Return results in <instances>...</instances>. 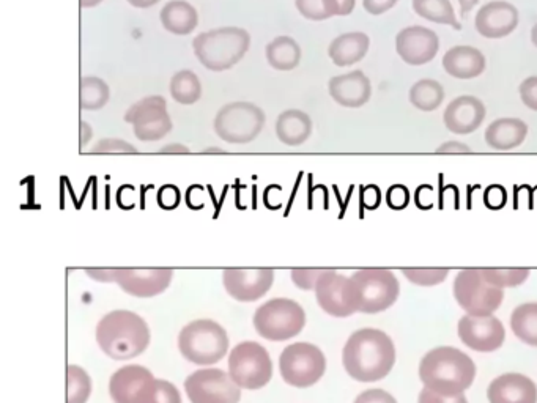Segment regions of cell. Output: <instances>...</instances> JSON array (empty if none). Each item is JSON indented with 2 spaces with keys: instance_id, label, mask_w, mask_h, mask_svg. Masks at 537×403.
<instances>
[{
  "instance_id": "obj_52",
  "label": "cell",
  "mask_w": 537,
  "mask_h": 403,
  "mask_svg": "<svg viewBox=\"0 0 537 403\" xmlns=\"http://www.w3.org/2000/svg\"><path fill=\"white\" fill-rule=\"evenodd\" d=\"M79 137H81V148L86 147L87 144H89L90 139H92L93 131L92 126H90V123L84 122V120H81V123H79Z\"/></svg>"
},
{
  "instance_id": "obj_34",
  "label": "cell",
  "mask_w": 537,
  "mask_h": 403,
  "mask_svg": "<svg viewBox=\"0 0 537 403\" xmlns=\"http://www.w3.org/2000/svg\"><path fill=\"white\" fill-rule=\"evenodd\" d=\"M171 95L177 103L191 106L202 98V82L194 71L182 70L171 79Z\"/></svg>"
},
{
  "instance_id": "obj_19",
  "label": "cell",
  "mask_w": 537,
  "mask_h": 403,
  "mask_svg": "<svg viewBox=\"0 0 537 403\" xmlns=\"http://www.w3.org/2000/svg\"><path fill=\"white\" fill-rule=\"evenodd\" d=\"M475 26L482 37L500 40L519 26V10L504 0H493L479 10Z\"/></svg>"
},
{
  "instance_id": "obj_39",
  "label": "cell",
  "mask_w": 537,
  "mask_h": 403,
  "mask_svg": "<svg viewBox=\"0 0 537 403\" xmlns=\"http://www.w3.org/2000/svg\"><path fill=\"white\" fill-rule=\"evenodd\" d=\"M405 278L419 287H434L445 282L449 276L448 268H404Z\"/></svg>"
},
{
  "instance_id": "obj_43",
  "label": "cell",
  "mask_w": 537,
  "mask_h": 403,
  "mask_svg": "<svg viewBox=\"0 0 537 403\" xmlns=\"http://www.w3.org/2000/svg\"><path fill=\"white\" fill-rule=\"evenodd\" d=\"M520 100L523 101L526 108L537 112V76H530L520 84Z\"/></svg>"
},
{
  "instance_id": "obj_1",
  "label": "cell",
  "mask_w": 537,
  "mask_h": 403,
  "mask_svg": "<svg viewBox=\"0 0 537 403\" xmlns=\"http://www.w3.org/2000/svg\"><path fill=\"white\" fill-rule=\"evenodd\" d=\"M396 347L385 331L363 328L349 337L342 352V364L353 380L380 381L396 364Z\"/></svg>"
},
{
  "instance_id": "obj_4",
  "label": "cell",
  "mask_w": 537,
  "mask_h": 403,
  "mask_svg": "<svg viewBox=\"0 0 537 403\" xmlns=\"http://www.w3.org/2000/svg\"><path fill=\"white\" fill-rule=\"evenodd\" d=\"M251 46V35L241 27H219L197 35L193 41L197 60L210 71L235 67Z\"/></svg>"
},
{
  "instance_id": "obj_11",
  "label": "cell",
  "mask_w": 537,
  "mask_h": 403,
  "mask_svg": "<svg viewBox=\"0 0 537 403\" xmlns=\"http://www.w3.org/2000/svg\"><path fill=\"white\" fill-rule=\"evenodd\" d=\"M454 298L467 315L487 317L500 309L504 290L487 284L481 270H462L454 281Z\"/></svg>"
},
{
  "instance_id": "obj_6",
  "label": "cell",
  "mask_w": 537,
  "mask_h": 403,
  "mask_svg": "<svg viewBox=\"0 0 537 403\" xmlns=\"http://www.w3.org/2000/svg\"><path fill=\"white\" fill-rule=\"evenodd\" d=\"M306 325V312L297 301L275 298L262 304L254 315V326L260 337L271 342L289 341Z\"/></svg>"
},
{
  "instance_id": "obj_47",
  "label": "cell",
  "mask_w": 537,
  "mask_h": 403,
  "mask_svg": "<svg viewBox=\"0 0 537 403\" xmlns=\"http://www.w3.org/2000/svg\"><path fill=\"white\" fill-rule=\"evenodd\" d=\"M158 202H160L161 207L166 208V210H172V208L177 207L178 202H180V194H178V188L175 186H163L158 193Z\"/></svg>"
},
{
  "instance_id": "obj_48",
  "label": "cell",
  "mask_w": 537,
  "mask_h": 403,
  "mask_svg": "<svg viewBox=\"0 0 537 403\" xmlns=\"http://www.w3.org/2000/svg\"><path fill=\"white\" fill-rule=\"evenodd\" d=\"M399 0H363V7L369 15H383L396 7Z\"/></svg>"
},
{
  "instance_id": "obj_21",
  "label": "cell",
  "mask_w": 537,
  "mask_h": 403,
  "mask_svg": "<svg viewBox=\"0 0 537 403\" xmlns=\"http://www.w3.org/2000/svg\"><path fill=\"white\" fill-rule=\"evenodd\" d=\"M331 98L344 108H361L372 97L371 79L361 70L334 76L328 82Z\"/></svg>"
},
{
  "instance_id": "obj_3",
  "label": "cell",
  "mask_w": 537,
  "mask_h": 403,
  "mask_svg": "<svg viewBox=\"0 0 537 403\" xmlns=\"http://www.w3.org/2000/svg\"><path fill=\"white\" fill-rule=\"evenodd\" d=\"M150 328L141 315L114 311L104 315L97 325V344L101 352L115 361L142 355L150 345Z\"/></svg>"
},
{
  "instance_id": "obj_31",
  "label": "cell",
  "mask_w": 537,
  "mask_h": 403,
  "mask_svg": "<svg viewBox=\"0 0 537 403\" xmlns=\"http://www.w3.org/2000/svg\"><path fill=\"white\" fill-rule=\"evenodd\" d=\"M408 100L419 111H437L445 101V89L435 79H421L410 89Z\"/></svg>"
},
{
  "instance_id": "obj_9",
  "label": "cell",
  "mask_w": 537,
  "mask_h": 403,
  "mask_svg": "<svg viewBox=\"0 0 537 403\" xmlns=\"http://www.w3.org/2000/svg\"><path fill=\"white\" fill-rule=\"evenodd\" d=\"M229 374L241 389L265 388L273 377V363L267 348L252 341L238 344L230 352Z\"/></svg>"
},
{
  "instance_id": "obj_5",
  "label": "cell",
  "mask_w": 537,
  "mask_h": 403,
  "mask_svg": "<svg viewBox=\"0 0 537 403\" xmlns=\"http://www.w3.org/2000/svg\"><path fill=\"white\" fill-rule=\"evenodd\" d=\"M178 348L189 363L213 366L227 355L229 336L215 320H194L180 331Z\"/></svg>"
},
{
  "instance_id": "obj_56",
  "label": "cell",
  "mask_w": 537,
  "mask_h": 403,
  "mask_svg": "<svg viewBox=\"0 0 537 403\" xmlns=\"http://www.w3.org/2000/svg\"><path fill=\"white\" fill-rule=\"evenodd\" d=\"M161 0H128V4L136 8H150L153 5L160 4Z\"/></svg>"
},
{
  "instance_id": "obj_7",
  "label": "cell",
  "mask_w": 537,
  "mask_h": 403,
  "mask_svg": "<svg viewBox=\"0 0 537 403\" xmlns=\"http://www.w3.org/2000/svg\"><path fill=\"white\" fill-rule=\"evenodd\" d=\"M358 312L378 314L394 306L399 300L400 284L396 274L385 268H366L352 276Z\"/></svg>"
},
{
  "instance_id": "obj_35",
  "label": "cell",
  "mask_w": 537,
  "mask_h": 403,
  "mask_svg": "<svg viewBox=\"0 0 537 403\" xmlns=\"http://www.w3.org/2000/svg\"><path fill=\"white\" fill-rule=\"evenodd\" d=\"M134 403H182V396L169 381L153 377L139 391Z\"/></svg>"
},
{
  "instance_id": "obj_42",
  "label": "cell",
  "mask_w": 537,
  "mask_h": 403,
  "mask_svg": "<svg viewBox=\"0 0 537 403\" xmlns=\"http://www.w3.org/2000/svg\"><path fill=\"white\" fill-rule=\"evenodd\" d=\"M326 270H292L293 284L301 290H315Z\"/></svg>"
},
{
  "instance_id": "obj_2",
  "label": "cell",
  "mask_w": 537,
  "mask_h": 403,
  "mask_svg": "<svg viewBox=\"0 0 537 403\" xmlns=\"http://www.w3.org/2000/svg\"><path fill=\"white\" fill-rule=\"evenodd\" d=\"M419 378L424 388L440 396L456 397L475 383L476 364L459 348L437 347L421 359Z\"/></svg>"
},
{
  "instance_id": "obj_17",
  "label": "cell",
  "mask_w": 537,
  "mask_h": 403,
  "mask_svg": "<svg viewBox=\"0 0 537 403\" xmlns=\"http://www.w3.org/2000/svg\"><path fill=\"white\" fill-rule=\"evenodd\" d=\"M275 281V271L270 268L254 270H226L223 284L226 292L240 303H252L267 295Z\"/></svg>"
},
{
  "instance_id": "obj_8",
  "label": "cell",
  "mask_w": 537,
  "mask_h": 403,
  "mask_svg": "<svg viewBox=\"0 0 537 403\" xmlns=\"http://www.w3.org/2000/svg\"><path fill=\"white\" fill-rule=\"evenodd\" d=\"M213 126L219 139L229 144H249L262 133L265 112L248 101H235L219 109Z\"/></svg>"
},
{
  "instance_id": "obj_57",
  "label": "cell",
  "mask_w": 537,
  "mask_h": 403,
  "mask_svg": "<svg viewBox=\"0 0 537 403\" xmlns=\"http://www.w3.org/2000/svg\"><path fill=\"white\" fill-rule=\"evenodd\" d=\"M103 0H79V4H81L82 8H93L97 7V5H100Z\"/></svg>"
},
{
  "instance_id": "obj_53",
  "label": "cell",
  "mask_w": 537,
  "mask_h": 403,
  "mask_svg": "<svg viewBox=\"0 0 537 403\" xmlns=\"http://www.w3.org/2000/svg\"><path fill=\"white\" fill-rule=\"evenodd\" d=\"M356 0H336L338 16H349L355 10Z\"/></svg>"
},
{
  "instance_id": "obj_46",
  "label": "cell",
  "mask_w": 537,
  "mask_h": 403,
  "mask_svg": "<svg viewBox=\"0 0 537 403\" xmlns=\"http://www.w3.org/2000/svg\"><path fill=\"white\" fill-rule=\"evenodd\" d=\"M418 403H468V400L463 394L456 397H445L424 388L423 391L419 392Z\"/></svg>"
},
{
  "instance_id": "obj_36",
  "label": "cell",
  "mask_w": 537,
  "mask_h": 403,
  "mask_svg": "<svg viewBox=\"0 0 537 403\" xmlns=\"http://www.w3.org/2000/svg\"><path fill=\"white\" fill-rule=\"evenodd\" d=\"M528 268H482L481 276L487 284L495 285L498 289H512L525 284L530 278Z\"/></svg>"
},
{
  "instance_id": "obj_20",
  "label": "cell",
  "mask_w": 537,
  "mask_h": 403,
  "mask_svg": "<svg viewBox=\"0 0 537 403\" xmlns=\"http://www.w3.org/2000/svg\"><path fill=\"white\" fill-rule=\"evenodd\" d=\"M486 104L479 98L471 95L452 100L443 114V122L451 133L465 136V134L475 133L479 126L486 120Z\"/></svg>"
},
{
  "instance_id": "obj_49",
  "label": "cell",
  "mask_w": 537,
  "mask_h": 403,
  "mask_svg": "<svg viewBox=\"0 0 537 403\" xmlns=\"http://www.w3.org/2000/svg\"><path fill=\"white\" fill-rule=\"evenodd\" d=\"M361 200H363L364 207L369 208V210H375L382 202V191L378 186H367L361 193Z\"/></svg>"
},
{
  "instance_id": "obj_59",
  "label": "cell",
  "mask_w": 537,
  "mask_h": 403,
  "mask_svg": "<svg viewBox=\"0 0 537 403\" xmlns=\"http://www.w3.org/2000/svg\"><path fill=\"white\" fill-rule=\"evenodd\" d=\"M205 153H224L223 150H219V148H210V150H207Z\"/></svg>"
},
{
  "instance_id": "obj_10",
  "label": "cell",
  "mask_w": 537,
  "mask_h": 403,
  "mask_svg": "<svg viewBox=\"0 0 537 403\" xmlns=\"http://www.w3.org/2000/svg\"><path fill=\"white\" fill-rule=\"evenodd\" d=\"M279 369L287 385L311 388L325 375L326 358L314 344L297 342L284 348L279 358Z\"/></svg>"
},
{
  "instance_id": "obj_37",
  "label": "cell",
  "mask_w": 537,
  "mask_h": 403,
  "mask_svg": "<svg viewBox=\"0 0 537 403\" xmlns=\"http://www.w3.org/2000/svg\"><path fill=\"white\" fill-rule=\"evenodd\" d=\"M67 403H87L92 394V380L82 367L70 364L67 367Z\"/></svg>"
},
{
  "instance_id": "obj_22",
  "label": "cell",
  "mask_w": 537,
  "mask_h": 403,
  "mask_svg": "<svg viewBox=\"0 0 537 403\" xmlns=\"http://www.w3.org/2000/svg\"><path fill=\"white\" fill-rule=\"evenodd\" d=\"M490 403H537V386L522 374H504L487 389Z\"/></svg>"
},
{
  "instance_id": "obj_14",
  "label": "cell",
  "mask_w": 537,
  "mask_h": 403,
  "mask_svg": "<svg viewBox=\"0 0 537 403\" xmlns=\"http://www.w3.org/2000/svg\"><path fill=\"white\" fill-rule=\"evenodd\" d=\"M317 303L331 317L345 318L358 312L352 278L334 270H326L315 287Z\"/></svg>"
},
{
  "instance_id": "obj_28",
  "label": "cell",
  "mask_w": 537,
  "mask_h": 403,
  "mask_svg": "<svg viewBox=\"0 0 537 403\" xmlns=\"http://www.w3.org/2000/svg\"><path fill=\"white\" fill-rule=\"evenodd\" d=\"M161 24L167 32L174 35L193 34L199 24V13L186 0H171L160 13Z\"/></svg>"
},
{
  "instance_id": "obj_26",
  "label": "cell",
  "mask_w": 537,
  "mask_h": 403,
  "mask_svg": "<svg viewBox=\"0 0 537 403\" xmlns=\"http://www.w3.org/2000/svg\"><path fill=\"white\" fill-rule=\"evenodd\" d=\"M528 136V125L520 119H498L487 126V145L498 152L520 147Z\"/></svg>"
},
{
  "instance_id": "obj_18",
  "label": "cell",
  "mask_w": 537,
  "mask_h": 403,
  "mask_svg": "<svg viewBox=\"0 0 537 403\" xmlns=\"http://www.w3.org/2000/svg\"><path fill=\"white\" fill-rule=\"evenodd\" d=\"M174 278V271L169 268H152V270H134V268H117L115 284L123 292L138 298H152L166 292Z\"/></svg>"
},
{
  "instance_id": "obj_44",
  "label": "cell",
  "mask_w": 537,
  "mask_h": 403,
  "mask_svg": "<svg viewBox=\"0 0 537 403\" xmlns=\"http://www.w3.org/2000/svg\"><path fill=\"white\" fill-rule=\"evenodd\" d=\"M508 202V191L501 185H492L484 193V204L490 210H501Z\"/></svg>"
},
{
  "instance_id": "obj_32",
  "label": "cell",
  "mask_w": 537,
  "mask_h": 403,
  "mask_svg": "<svg viewBox=\"0 0 537 403\" xmlns=\"http://www.w3.org/2000/svg\"><path fill=\"white\" fill-rule=\"evenodd\" d=\"M413 10H415L416 15L430 21V23L451 26L456 30L462 29L457 21L451 0H413Z\"/></svg>"
},
{
  "instance_id": "obj_13",
  "label": "cell",
  "mask_w": 537,
  "mask_h": 403,
  "mask_svg": "<svg viewBox=\"0 0 537 403\" xmlns=\"http://www.w3.org/2000/svg\"><path fill=\"white\" fill-rule=\"evenodd\" d=\"M123 119L133 125L134 136L142 142L160 141L172 131L171 115L167 112L166 100L160 95L134 103Z\"/></svg>"
},
{
  "instance_id": "obj_24",
  "label": "cell",
  "mask_w": 537,
  "mask_h": 403,
  "mask_svg": "<svg viewBox=\"0 0 537 403\" xmlns=\"http://www.w3.org/2000/svg\"><path fill=\"white\" fill-rule=\"evenodd\" d=\"M153 378L152 372L138 364L122 367L109 381V394L114 403H134L145 383Z\"/></svg>"
},
{
  "instance_id": "obj_33",
  "label": "cell",
  "mask_w": 537,
  "mask_h": 403,
  "mask_svg": "<svg viewBox=\"0 0 537 403\" xmlns=\"http://www.w3.org/2000/svg\"><path fill=\"white\" fill-rule=\"evenodd\" d=\"M111 98L108 84L97 76H84L79 82V108L82 111H100Z\"/></svg>"
},
{
  "instance_id": "obj_50",
  "label": "cell",
  "mask_w": 537,
  "mask_h": 403,
  "mask_svg": "<svg viewBox=\"0 0 537 403\" xmlns=\"http://www.w3.org/2000/svg\"><path fill=\"white\" fill-rule=\"evenodd\" d=\"M87 276L92 278L93 281L98 282H115V276H117V268H92V270H86Z\"/></svg>"
},
{
  "instance_id": "obj_58",
  "label": "cell",
  "mask_w": 537,
  "mask_h": 403,
  "mask_svg": "<svg viewBox=\"0 0 537 403\" xmlns=\"http://www.w3.org/2000/svg\"><path fill=\"white\" fill-rule=\"evenodd\" d=\"M531 41H533V45L537 48V24L531 29Z\"/></svg>"
},
{
  "instance_id": "obj_55",
  "label": "cell",
  "mask_w": 537,
  "mask_h": 403,
  "mask_svg": "<svg viewBox=\"0 0 537 403\" xmlns=\"http://www.w3.org/2000/svg\"><path fill=\"white\" fill-rule=\"evenodd\" d=\"M478 4L479 0H459L460 13L462 16H467Z\"/></svg>"
},
{
  "instance_id": "obj_12",
  "label": "cell",
  "mask_w": 537,
  "mask_h": 403,
  "mask_svg": "<svg viewBox=\"0 0 537 403\" xmlns=\"http://www.w3.org/2000/svg\"><path fill=\"white\" fill-rule=\"evenodd\" d=\"M186 396L191 403H238L241 388L230 374L221 369H200L185 381Z\"/></svg>"
},
{
  "instance_id": "obj_15",
  "label": "cell",
  "mask_w": 537,
  "mask_h": 403,
  "mask_svg": "<svg viewBox=\"0 0 537 403\" xmlns=\"http://www.w3.org/2000/svg\"><path fill=\"white\" fill-rule=\"evenodd\" d=\"M457 334L463 344L479 353L497 352L506 339L504 325L495 315L487 317L465 315L460 318Z\"/></svg>"
},
{
  "instance_id": "obj_54",
  "label": "cell",
  "mask_w": 537,
  "mask_h": 403,
  "mask_svg": "<svg viewBox=\"0 0 537 403\" xmlns=\"http://www.w3.org/2000/svg\"><path fill=\"white\" fill-rule=\"evenodd\" d=\"M160 153H183V155H186V153H189V148L182 144H169L164 145Z\"/></svg>"
},
{
  "instance_id": "obj_40",
  "label": "cell",
  "mask_w": 537,
  "mask_h": 403,
  "mask_svg": "<svg viewBox=\"0 0 537 403\" xmlns=\"http://www.w3.org/2000/svg\"><path fill=\"white\" fill-rule=\"evenodd\" d=\"M90 153H95V155H98V153H131V155H136L138 150L130 142L108 137V139H101V141L93 145L92 152Z\"/></svg>"
},
{
  "instance_id": "obj_51",
  "label": "cell",
  "mask_w": 537,
  "mask_h": 403,
  "mask_svg": "<svg viewBox=\"0 0 537 403\" xmlns=\"http://www.w3.org/2000/svg\"><path fill=\"white\" fill-rule=\"evenodd\" d=\"M437 153H471V148L462 142L449 141L437 148Z\"/></svg>"
},
{
  "instance_id": "obj_23",
  "label": "cell",
  "mask_w": 537,
  "mask_h": 403,
  "mask_svg": "<svg viewBox=\"0 0 537 403\" xmlns=\"http://www.w3.org/2000/svg\"><path fill=\"white\" fill-rule=\"evenodd\" d=\"M486 67V56L473 46H454L443 56V68L452 78H479Z\"/></svg>"
},
{
  "instance_id": "obj_45",
  "label": "cell",
  "mask_w": 537,
  "mask_h": 403,
  "mask_svg": "<svg viewBox=\"0 0 537 403\" xmlns=\"http://www.w3.org/2000/svg\"><path fill=\"white\" fill-rule=\"evenodd\" d=\"M355 403H397V400L383 389H367L356 397Z\"/></svg>"
},
{
  "instance_id": "obj_41",
  "label": "cell",
  "mask_w": 537,
  "mask_h": 403,
  "mask_svg": "<svg viewBox=\"0 0 537 403\" xmlns=\"http://www.w3.org/2000/svg\"><path fill=\"white\" fill-rule=\"evenodd\" d=\"M385 199L391 210H404L410 204V191L407 186L393 185L386 191Z\"/></svg>"
},
{
  "instance_id": "obj_25",
  "label": "cell",
  "mask_w": 537,
  "mask_h": 403,
  "mask_svg": "<svg viewBox=\"0 0 537 403\" xmlns=\"http://www.w3.org/2000/svg\"><path fill=\"white\" fill-rule=\"evenodd\" d=\"M371 48V38L364 32H349L331 41L328 56L338 67H350L361 62Z\"/></svg>"
},
{
  "instance_id": "obj_29",
  "label": "cell",
  "mask_w": 537,
  "mask_h": 403,
  "mask_svg": "<svg viewBox=\"0 0 537 403\" xmlns=\"http://www.w3.org/2000/svg\"><path fill=\"white\" fill-rule=\"evenodd\" d=\"M268 63L278 71H292L300 65L301 48L292 37H278L267 46Z\"/></svg>"
},
{
  "instance_id": "obj_30",
  "label": "cell",
  "mask_w": 537,
  "mask_h": 403,
  "mask_svg": "<svg viewBox=\"0 0 537 403\" xmlns=\"http://www.w3.org/2000/svg\"><path fill=\"white\" fill-rule=\"evenodd\" d=\"M511 328L523 344L537 347V303H523L511 315Z\"/></svg>"
},
{
  "instance_id": "obj_16",
  "label": "cell",
  "mask_w": 537,
  "mask_h": 403,
  "mask_svg": "<svg viewBox=\"0 0 537 403\" xmlns=\"http://www.w3.org/2000/svg\"><path fill=\"white\" fill-rule=\"evenodd\" d=\"M440 49V38L434 30L410 26L400 30L396 37V51L400 59L412 67L432 62Z\"/></svg>"
},
{
  "instance_id": "obj_27",
  "label": "cell",
  "mask_w": 537,
  "mask_h": 403,
  "mask_svg": "<svg viewBox=\"0 0 537 403\" xmlns=\"http://www.w3.org/2000/svg\"><path fill=\"white\" fill-rule=\"evenodd\" d=\"M312 134V120L300 109H287L276 120V136L282 144L298 147Z\"/></svg>"
},
{
  "instance_id": "obj_38",
  "label": "cell",
  "mask_w": 537,
  "mask_h": 403,
  "mask_svg": "<svg viewBox=\"0 0 537 403\" xmlns=\"http://www.w3.org/2000/svg\"><path fill=\"white\" fill-rule=\"evenodd\" d=\"M298 12L309 21H325L338 16L336 0H295Z\"/></svg>"
}]
</instances>
